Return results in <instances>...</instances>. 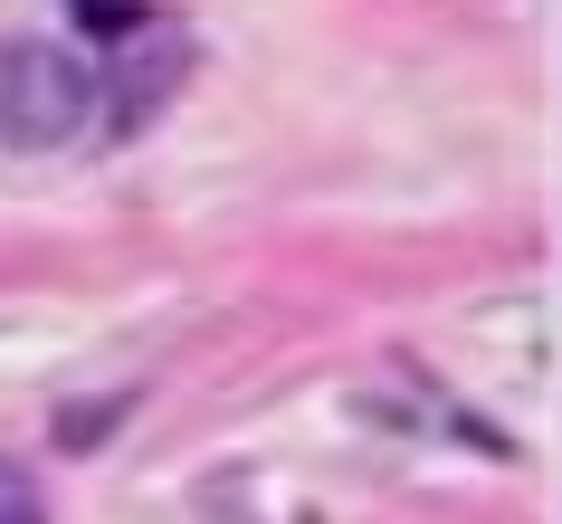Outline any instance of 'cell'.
I'll use <instances>...</instances> for the list:
<instances>
[{"label":"cell","mask_w":562,"mask_h":524,"mask_svg":"<svg viewBox=\"0 0 562 524\" xmlns=\"http://www.w3.org/2000/svg\"><path fill=\"white\" fill-rule=\"evenodd\" d=\"M0 524H48V505H38V487H30V467H10V458H0Z\"/></svg>","instance_id":"2"},{"label":"cell","mask_w":562,"mask_h":524,"mask_svg":"<svg viewBox=\"0 0 562 524\" xmlns=\"http://www.w3.org/2000/svg\"><path fill=\"white\" fill-rule=\"evenodd\" d=\"M87 115H95V67L67 38H10L0 48V134L20 153L77 144Z\"/></svg>","instance_id":"1"}]
</instances>
